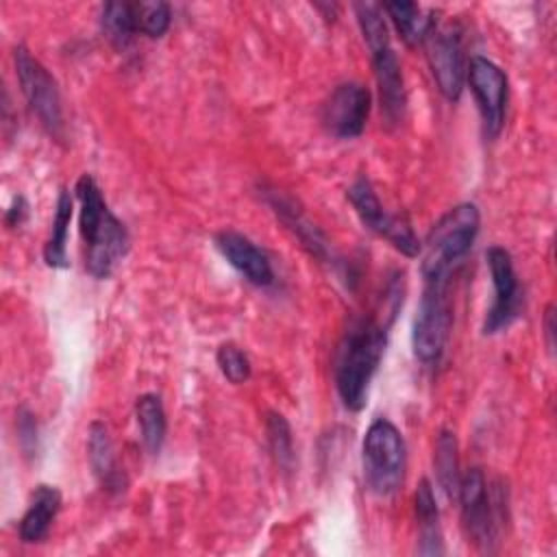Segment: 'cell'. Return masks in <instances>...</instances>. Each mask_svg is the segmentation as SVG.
<instances>
[{
    "label": "cell",
    "instance_id": "cell-29",
    "mask_svg": "<svg viewBox=\"0 0 557 557\" xmlns=\"http://www.w3.org/2000/svg\"><path fill=\"white\" fill-rule=\"evenodd\" d=\"M26 215H28V202L24 200V196H15L11 207L7 209V215H4L7 226H11V228L20 226L26 220Z\"/></svg>",
    "mask_w": 557,
    "mask_h": 557
},
{
    "label": "cell",
    "instance_id": "cell-24",
    "mask_svg": "<svg viewBox=\"0 0 557 557\" xmlns=\"http://www.w3.org/2000/svg\"><path fill=\"white\" fill-rule=\"evenodd\" d=\"M355 15L363 35V41L370 52L392 46L389 41V30L383 17V9L376 2H357L355 4Z\"/></svg>",
    "mask_w": 557,
    "mask_h": 557
},
{
    "label": "cell",
    "instance_id": "cell-2",
    "mask_svg": "<svg viewBox=\"0 0 557 557\" xmlns=\"http://www.w3.org/2000/svg\"><path fill=\"white\" fill-rule=\"evenodd\" d=\"M78 226L85 239V268L94 278H107L115 263L128 252V231L109 209L91 174L76 181Z\"/></svg>",
    "mask_w": 557,
    "mask_h": 557
},
{
    "label": "cell",
    "instance_id": "cell-27",
    "mask_svg": "<svg viewBox=\"0 0 557 557\" xmlns=\"http://www.w3.org/2000/svg\"><path fill=\"white\" fill-rule=\"evenodd\" d=\"M215 361L228 383L239 385L250 379V359L237 344H233V342L222 344L215 352Z\"/></svg>",
    "mask_w": 557,
    "mask_h": 557
},
{
    "label": "cell",
    "instance_id": "cell-4",
    "mask_svg": "<svg viewBox=\"0 0 557 557\" xmlns=\"http://www.w3.org/2000/svg\"><path fill=\"white\" fill-rule=\"evenodd\" d=\"M363 479L376 496H392L405 481L407 448L400 431L387 420L376 418L370 422L361 444Z\"/></svg>",
    "mask_w": 557,
    "mask_h": 557
},
{
    "label": "cell",
    "instance_id": "cell-16",
    "mask_svg": "<svg viewBox=\"0 0 557 557\" xmlns=\"http://www.w3.org/2000/svg\"><path fill=\"white\" fill-rule=\"evenodd\" d=\"M59 509H61V492L54 485H46V483L37 485L20 520V540L26 544L41 542L48 535Z\"/></svg>",
    "mask_w": 557,
    "mask_h": 557
},
{
    "label": "cell",
    "instance_id": "cell-5",
    "mask_svg": "<svg viewBox=\"0 0 557 557\" xmlns=\"http://www.w3.org/2000/svg\"><path fill=\"white\" fill-rule=\"evenodd\" d=\"M450 278H429L413 318L411 346L422 363H437L453 326V302L448 294Z\"/></svg>",
    "mask_w": 557,
    "mask_h": 557
},
{
    "label": "cell",
    "instance_id": "cell-8",
    "mask_svg": "<svg viewBox=\"0 0 557 557\" xmlns=\"http://www.w3.org/2000/svg\"><path fill=\"white\" fill-rule=\"evenodd\" d=\"M346 196H348L355 213L359 215V220L366 228H370L379 237L387 239L405 257H418L420 255L422 244L413 235L409 222L403 215H396V213L387 211L381 205V200H379L372 183L368 181V176H357L352 181V185L346 189Z\"/></svg>",
    "mask_w": 557,
    "mask_h": 557
},
{
    "label": "cell",
    "instance_id": "cell-18",
    "mask_svg": "<svg viewBox=\"0 0 557 557\" xmlns=\"http://www.w3.org/2000/svg\"><path fill=\"white\" fill-rule=\"evenodd\" d=\"M416 520H418V553L420 555H442V529H440V509L435 503L433 487L429 479H422L413 496Z\"/></svg>",
    "mask_w": 557,
    "mask_h": 557
},
{
    "label": "cell",
    "instance_id": "cell-21",
    "mask_svg": "<svg viewBox=\"0 0 557 557\" xmlns=\"http://www.w3.org/2000/svg\"><path fill=\"white\" fill-rule=\"evenodd\" d=\"M270 207L276 211V215H281V220L298 235V239L302 242L305 248H309L311 255L324 259L329 255V246L322 237V233L309 222L305 220V215L294 207V202L289 198H283L278 191H272L268 196Z\"/></svg>",
    "mask_w": 557,
    "mask_h": 557
},
{
    "label": "cell",
    "instance_id": "cell-26",
    "mask_svg": "<svg viewBox=\"0 0 557 557\" xmlns=\"http://www.w3.org/2000/svg\"><path fill=\"white\" fill-rule=\"evenodd\" d=\"M135 11H137V26L141 35L148 37H163L170 28L172 22V9L168 2H135Z\"/></svg>",
    "mask_w": 557,
    "mask_h": 557
},
{
    "label": "cell",
    "instance_id": "cell-10",
    "mask_svg": "<svg viewBox=\"0 0 557 557\" xmlns=\"http://www.w3.org/2000/svg\"><path fill=\"white\" fill-rule=\"evenodd\" d=\"M466 81L476 100L485 137H498L505 124L507 109V74L494 61L476 54L466 65Z\"/></svg>",
    "mask_w": 557,
    "mask_h": 557
},
{
    "label": "cell",
    "instance_id": "cell-15",
    "mask_svg": "<svg viewBox=\"0 0 557 557\" xmlns=\"http://www.w3.org/2000/svg\"><path fill=\"white\" fill-rule=\"evenodd\" d=\"M87 459H89L96 481L102 485L104 492L122 494L126 490V485H128L126 474L117 466L113 440L109 435V429L100 420L91 422V426H89Z\"/></svg>",
    "mask_w": 557,
    "mask_h": 557
},
{
    "label": "cell",
    "instance_id": "cell-13",
    "mask_svg": "<svg viewBox=\"0 0 557 557\" xmlns=\"http://www.w3.org/2000/svg\"><path fill=\"white\" fill-rule=\"evenodd\" d=\"M215 248L248 283L257 287H270L274 283L270 257L246 235L222 231L215 235Z\"/></svg>",
    "mask_w": 557,
    "mask_h": 557
},
{
    "label": "cell",
    "instance_id": "cell-30",
    "mask_svg": "<svg viewBox=\"0 0 557 557\" xmlns=\"http://www.w3.org/2000/svg\"><path fill=\"white\" fill-rule=\"evenodd\" d=\"M544 329H546V344H548V350H553V346H555V342H553V335H555V309H553V305H548V309H546V318H544Z\"/></svg>",
    "mask_w": 557,
    "mask_h": 557
},
{
    "label": "cell",
    "instance_id": "cell-25",
    "mask_svg": "<svg viewBox=\"0 0 557 557\" xmlns=\"http://www.w3.org/2000/svg\"><path fill=\"white\" fill-rule=\"evenodd\" d=\"M265 435H268L270 453L278 463V468L289 470L294 463V437H292V426L283 413H276V411L268 413Z\"/></svg>",
    "mask_w": 557,
    "mask_h": 557
},
{
    "label": "cell",
    "instance_id": "cell-23",
    "mask_svg": "<svg viewBox=\"0 0 557 557\" xmlns=\"http://www.w3.org/2000/svg\"><path fill=\"white\" fill-rule=\"evenodd\" d=\"M435 476L440 487L446 492L448 498H457L461 472H459V453H457V437L453 431H440L435 440V455H433Z\"/></svg>",
    "mask_w": 557,
    "mask_h": 557
},
{
    "label": "cell",
    "instance_id": "cell-28",
    "mask_svg": "<svg viewBox=\"0 0 557 557\" xmlns=\"http://www.w3.org/2000/svg\"><path fill=\"white\" fill-rule=\"evenodd\" d=\"M17 433H20V446L24 448L26 455H30L37 446V426H35L33 413L26 409H20L17 413Z\"/></svg>",
    "mask_w": 557,
    "mask_h": 557
},
{
    "label": "cell",
    "instance_id": "cell-3",
    "mask_svg": "<svg viewBox=\"0 0 557 557\" xmlns=\"http://www.w3.org/2000/svg\"><path fill=\"white\" fill-rule=\"evenodd\" d=\"M481 226L474 202H459L448 209L429 231L422 246V278H450L453 270L470 252Z\"/></svg>",
    "mask_w": 557,
    "mask_h": 557
},
{
    "label": "cell",
    "instance_id": "cell-20",
    "mask_svg": "<svg viewBox=\"0 0 557 557\" xmlns=\"http://www.w3.org/2000/svg\"><path fill=\"white\" fill-rule=\"evenodd\" d=\"M100 28L117 50L128 48L139 35L135 2H107L100 13Z\"/></svg>",
    "mask_w": 557,
    "mask_h": 557
},
{
    "label": "cell",
    "instance_id": "cell-1",
    "mask_svg": "<svg viewBox=\"0 0 557 557\" xmlns=\"http://www.w3.org/2000/svg\"><path fill=\"white\" fill-rule=\"evenodd\" d=\"M387 346V326L372 315L350 320L335 352V389L346 409L366 405L370 383Z\"/></svg>",
    "mask_w": 557,
    "mask_h": 557
},
{
    "label": "cell",
    "instance_id": "cell-14",
    "mask_svg": "<svg viewBox=\"0 0 557 557\" xmlns=\"http://www.w3.org/2000/svg\"><path fill=\"white\" fill-rule=\"evenodd\" d=\"M370 59H372L374 78L379 85L381 111L387 124H398L405 117V107H407V91H405L400 61L392 46L370 52Z\"/></svg>",
    "mask_w": 557,
    "mask_h": 557
},
{
    "label": "cell",
    "instance_id": "cell-22",
    "mask_svg": "<svg viewBox=\"0 0 557 557\" xmlns=\"http://www.w3.org/2000/svg\"><path fill=\"white\" fill-rule=\"evenodd\" d=\"M72 209H74L72 194L67 189H61L54 207L52 231L44 246V261L50 268H67V233L72 222Z\"/></svg>",
    "mask_w": 557,
    "mask_h": 557
},
{
    "label": "cell",
    "instance_id": "cell-11",
    "mask_svg": "<svg viewBox=\"0 0 557 557\" xmlns=\"http://www.w3.org/2000/svg\"><path fill=\"white\" fill-rule=\"evenodd\" d=\"M424 48L440 94L446 100L457 102L466 83V57L459 33L453 28L435 26L431 35L424 39Z\"/></svg>",
    "mask_w": 557,
    "mask_h": 557
},
{
    "label": "cell",
    "instance_id": "cell-12",
    "mask_svg": "<svg viewBox=\"0 0 557 557\" xmlns=\"http://www.w3.org/2000/svg\"><path fill=\"white\" fill-rule=\"evenodd\" d=\"M372 96L361 83L348 81L337 85L322 104V124L337 139H355L363 133L370 115Z\"/></svg>",
    "mask_w": 557,
    "mask_h": 557
},
{
    "label": "cell",
    "instance_id": "cell-9",
    "mask_svg": "<svg viewBox=\"0 0 557 557\" xmlns=\"http://www.w3.org/2000/svg\"><path fill=\"white\" fill-rule=\"evenodd\" d=\"M492 287H494V300L492 307L485 313L483 333L494 335L507 329L518 315L522 307V287L513 268V259L509 250L503 246H490L485 250Z\"/></svg>",
    "mask_w": 557,
    "mask_h": 557
},
{
    "label": "cell",
    "instance_id": "cell-7",
    "mask_svg": "<svg viewBox=\"0 0 557 557\" xmlns=\"http://www.w3.org/2000/svg\"><path fill=\"white\" fill-rule=\"evenodd\" d=\"M13 63L20 89L30 107V111L37 115L41 126L54 137L63 139V107H61V94L54 76L46 70L41 61H37L26 46H15L13 50Z\"/></svg>",
    "mask_w": 557,
    "mask_h": 557
},
{
    "label": "cell",
    "instance_id": "cell-6",
    "mask_svg": "<svg viewBox=\"0 0 557 557\" xmlns=\"http://www.w3.org/2000/svg\"><path fill=\"white\" fill-rule=\"evenodd\" d=\"M457 500L468 542L479 550H494L503 516V496L498 490L490 494L487 479L481 468H470L461 474Z\"/></svg>",
    "mask_w": 557,
    "mask_h": 557
},
{
    "label": "cell",
    "instance_id": "cell-17",
    "mask_svg": "<svg viewBox=\"0 0 557 557\" xmlns=\"http://www.w3.org/2000/svg\"><path fill=\"white\" fill-rule=\"evenodd\" d=\"M381 9L389 15L392 24L396 26L400 39L407 46H418L424 44V39L431 35V30L437 26L435 11H424L416 2L407 0H394V2H383Z\"/></svg>",
    "mask_w": 557,
    "mask_h": 557
},
{
    "label": "cell",
    "instance_id": "cell-19",
    "mask_svg": "<svg viewBox=\"0 0 557 557\" xmlns=\"http://www.w3.org/2000/svg\"><path fill=\"white\" fill-rule=\"evenodd\" d=\"M135 418L139 426L141 442L150 455H157L163 446L165 431H168V420H165V409L163 403L157 394H141L135 400Z\"/></svg>",
    "mask_w": 557,
    "mask_h": 557
}]
</instances>
